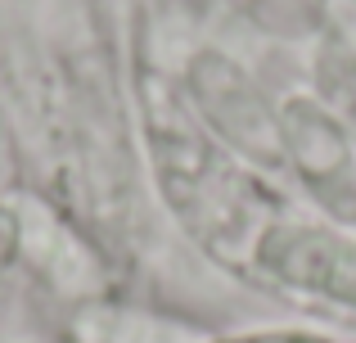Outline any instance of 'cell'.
<instances>
[{"mask_svg":"<svg viewBox=\"0 0 356 343\" xmlns=\"http://www.w3.org/2000/svg\"><path fill=\"white\" fill-rule=\"evenodd\" d=\"M136 109L149 168L172 217L217 262L248 276L261 230L280 217V203L261 185V172L243 168L194 118L181 81L163 77L154 63H140L136 72Z\"/></svg>","mask_w":356,"mask_h":343,"instance_id":"1","label":"cell"},{"mask_svg":"<svg viewBox=\"0 0 356 343\" xmlns=\"http://www.w3.org/2000/svg\"><path fill=\"white\" fill-rule=\"evenodd\" d=\"M181 90L194 118L252 172H284V141H280V104L248 77V68L221 50H199L185 63Z\"/></svg>","mask_w":356,"mask_h":343,"instance_id":"2","label":"cell"},{"mask_svg":"<svg viewBox=\"0 0 356 343\" xmlns=\"http://www.w3.org/2000/svg\"><path fill=\"white\" fill-rule=\"evenodd\" d=\"M248 280H266L298 298L356 312V235L330 221H302L280 212L252 248Z\"/></svg>","mask_w":356,"mask_h":343,"instance_id":"3","label":"cell"},{"mask_svg":"<svg viewBox=\"0 0 356 343\" xmlns=\"http://www.w3.org/2000/svg\"><path fill=\"white\" fill-rule=\"evenodd\" d=\"M284 172L343 226H356V127L321 95L280 104Z\"/></svg>","mask_w":356,"mask_h":343,"instance_id":"4","label":"cell"},{"mask_svg":"<svg viewBox=\"0 0 356 343\" xmlns=\"http://www.w3.org/2000/svg\"><path fill=\"white\" fill-rule=\"evenodd\" d=\"M199 335H185L176 326H158L154 317H131L118 308H90L77 312L72 321V343H194Z\"/></svg>","mask_w":356,"mask_h":343,"instance_id":"5","label":"cell"},{"mask_svg":"<svg viewBox=\"0 0 356 343\" xmlns=\"http://www.w3.org/2000/svg\"><path fill=\"white\" fill-rule=\"evenodd\" d=\"M316 77H321V99L330 109H339V113L356 127V54L330 50L321 59V68H316Z\"/></svg>","mask_w":356,"mask_h":343,"instance_id":"6","label":"cell"},{"mask_svg":"<svg viewBox=\"0 0 356 343\" xmlns=\"http://www.w3.org/2000/svg\"><path fill=\"white\" fill-rule=\"evenodd\" d=\"M194 343H343L325 330H307V326H270V330H235V335H217V339H194Z\"/></svg>","mask_w":356,"mask_h":343,"instance_id":"7","label":"cell"},{"mask_svg":"<svg viewBox=\"0 0 356 343\" xmlns=\"http://www.w3.org/2000/svg\"><path fill=\"white\" fill-rule=\"evenodd\" d=\"M23 257V208L0 199V285Z\"/></svg>","mask_w":356,"mask_h":343,"instance_id":"8","label":"cell"},{"mask_svg":"<svg viewBox=\"0 0 356 343\" xmlns=\"http://www.w3.org/2000/svg\"><path fill=\"white\" fill-rule=\"evenodd\" d=\"M0 159H5V113H0Z\"/></svg>","mask_w":356,"mask_h":343,"instance_id":"9","label":"cell"},{"mask_svg":"<svg viewBox=\"0 0 356 343\" xmlns=\"http://www.w3.org/2000/svg\"><path fill=\"white\" fill-rule=\"evenodd\" d=\"M343 343H356V339H343Z\"/></svg>","mask_w":356,"mask_h":343,"instance_id":"10","label":"cell"}]
</instances>
